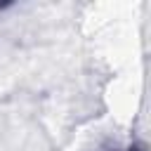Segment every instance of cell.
Listing matches in <instances>:
<instances>
[{"label": "cell", "mask_w": 151, "mask_h": 151, "mask_svg": "<svg viewBox=\"0 0 151 151\" xmlns=\"http://www.w3.org/2000/svg\"><path fill=\"white\" fill-rule=\"evenodd\" d=\"M130 151H134V149H130Z\"/></svg>", "instance_id": "6da1fadb"}]
</instances>
